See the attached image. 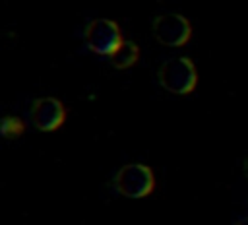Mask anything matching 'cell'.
<instances>
[{
  "instance_id": "8992f818",
  "label": "cell",
  "mask_w": 248,
  "mask_h": 225,
  "mask_svg": "<svg viewBox=\"0 0 248 225\" xmlns=\"http://www.w3.org/2000/svg\"><path fill=\"white\" fill-rule=\"evenodd\" d=\"M114 68H130L138 60V47L130 41H122L118 48L108 56Z\"/></svg>"
},
{
  "instance_id": "7a4b0ae2",
  "label": "cell",
  "mask_w": 248,
  "mask_h": 225,
  "mask_svg": "<svg viewBox=\"0 0 248 225\" xmlns=\"http://www.w3.org/2000/svg\"><path fill=\"white\" fill-rule=\"evenodd\" d=\"M114 188L128 198H143L153 190V173L140 163L126 165L116 173Z\"/></svg>"
},
{
  "instance_id": "ba28073f",
  "label": "cell",
  "mask_w": 248,
  "mask_h": 225,
  "mask_svg": "<svg viewBox=\"0 0 248 225\" xmlns=\"http://www.w3.org/2000/svg\"><path fill=\"white\" fill-rule=\"evenodd\" d=\"M236 225H248V217H242V219H240Z\"/></svg>"
},
{
  "instance_id": "9c48e42d",
  "label": "cell",
  "mask_w": 248,
  "mask_h": 225,
  "mask_svg": "<svg viewBox=\"0 0 248 225\" xmlns=\"http://www.w3.org/2000/svg\"><path fill=\"white\" fill-rule=\"evenodd\" d=\"M244 173H246V177H248V157H246V161H244Z\"/></svg>"
},
{
  "instance_id": "6da1fadb",
  "label": "cell",
  "mask_w": 248,
  "mask_h": 225,
  "mask_svg": "<svg viewBox=\"0 0 248 225\" xmlns=\"http://www.w3.org/2000/svg\"><path fill=\"white\" fill-rule=\"evenodd\" d=\"M159 81L165 89L176 95H186L196 87L198 74L190 58L176 56L167 60L159 70Z\"/></svg>"
},
{
  "instance_id": "5b68a950",
  "label": "cell",
  "mask_w": 248,
  "mask_h": 225,
  "mask_svg": "<svg viewBox=\"0 0 248 225\" xmlns=\"http://www.w3.org/2000/svg\"><path fill=\"white\" fill-rule=\"evenodd\" d=\"M31 120L33 124L43 130V132H50L56 130L62 122H64V107L58 99L52 97H41L33 103L31 109Z\"/></svg>"
},
{
  "instance_id": "52a82bcc",
  "label": "cell",
  "mask_w": 248,
  "mask_h": 225,
  "mask_svg": "<svg viewBox=\"0 0 248 225\" xmlns=\"http://www.w3.org/2000/svg\"><path fill=\"white\" fill-rule=\"evenodd\" d=\"M0 132L6 138H16V136H19L23 132V122L19 118H16V116H6L0 122Z\"/></svg>"
},
{
  "instance_id": "3957f363",
  "label": "cell",
  "mask_w": 248,
  "mask_h": 225,
  "mask_svg": "<svg viewBox=\"0 0 248 225\" xmlns=\"http://www.w3.org/2000/svg\"><path fill=\"white\" fill-rule=\"evenodd\" d=\"M83 37H85L87 47L93 52L107 54V56H110L118 48V45L122 43L118 25L114 21H110V19H105V17L93 19L85 27V35Z\"/></svg>"
},
{
  "instance_id": "277c9868",
  "label": "cell",
  "mask_w": 248,
  "mask_h": 225,
  "mask_svg": "<svg viewBox=\"0 0 248 225\" xmlns=\"http://www.w3.org/2000/svg\"><path fill=\"white\" fill-rule=\"evenodd\" d=\"M192 27L180 14H163L153 21V35L165 47H180L190 39Z\"/></svg>"
}]
</instances>
